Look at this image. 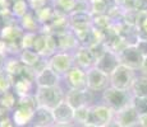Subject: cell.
Listing matches in <instances>:
<instances>
[{
	"label": "cell",
	"instance_id": "1",
	"mask_svg": "<svg viewBox=\"0 0 147 127\" xmlns=\"http://www.w3.org/2000/svg\"><path fill=\"white\" fill-rule=\"evenodd\" d=\"M37 102H36L35 94L27 95V97L18 98L16 108L13 109V121L17 125V127H22L32 121L33 113L37 108Z\"/></svg>",
	"mask_w": 147,
	"mask_h": 127
},
{
	"label": "cell",
	"instance_id": "2",
	"mask_svg": "<svg viewBox=\"0 0 147 127\" xmlns=\"http://www.w3.org/2000/svg\"><path fill=\"white\" fill-rule=\"evenodd\" d=\"M35 98L38 107H45L53 111L61 102L65 100V92L60 85L50 88H36Z\"/></svg>",
	"mask_w": 147,
	"mask_h": 127
},
{
	"label": "cell",
	"instance_id": "3",
	"mask_svg": "<svg viewBox=\"0 0 147 127\" xmlns=\"http://www.w3.org/2000/svg\"><path fill=\"white\" fill-rule=\"evenodd\" d=\"M132 99H133V95H132L131 90H121L109 86L102 92L104 104H106L114 112H118L132 104Z\"/></svg>",
	"mask_w": 147,
	"mask_h": 127
},
{
	"label": "cell",
	"instance_id": "4",
	"mask_svg": "<svg viewBox=\"0 0 147 127\" xmlns=\"http://www.w3.org/2000/svg\"><path fill=\"white\" fill-rule=\"evenodd\" d=\"M110 76V86L121 90H131V86L136 79V71L125 65H119Z\"/></svg>",
	"mask_w": 147,
	"mask_h": 127
},
{
	"label": "cell",
	"instance_id": "5",
	"mask_svg": "<svg viewBox=\"0 0 147 127\" xmlns=\"http://www.w3.org/2000/svg\"><path fill=\"white\" fill-rule=\"evenodd\" d=\"M115 112L106 104H92L88 109V117H87L86 125L104 127L109 122L114 120Z\"/></svg>",
	"mask_w": 147,
	"mask_h": 127
},
{
	"label": "cell",
	"instance_id": "6",
	"mask_svg": "<svg viewBox=\"0 0 147 127\" xmlns=\"http://www.w3.org/2000/svg\"><path fill=\"white\" fill-rule=\"evenodd\" d=\"M47 65L51 67L58 75L63 78L64 75L74 66V57L73 52H65V51H58L51 57L47 59Z\"/></svg>",
	"mask_w": 147,
	"mask_h": 127
},
{
	"label": "cell",
	"instance_id": "7",
	"mask_svg": "<svg viewBox=\"0 0 147 127\" xmlns=\"http://www.w3.org/2000/svg\"><path fill=\"white\" fill-rule=\"evenodd\" d=\"M33 51L38 53L41 57L49 59L55 52H58V43L54 35H46V33H37L33 43Z\"/></svg>",
	"mask_w": 147,
	"mask_h": 127
},
{
	"label": "cell",
	"instance_id": "8",
	"mask_svg": "<svg viewBox=\"0 0 147 127\" xmlns=\"http://www.w3.org/2000/svg\"><path fill=\"white\" fill-rule=\"evenodd\" d=\"M118 57H119V61L121 65H125V66L131 67L134 71L141 70L143 59H145L136 45H128L125 49H123L118 53Z\"/></svg>",
	"mask_w": 147,
	"mask_h": 127
},
{
	"label": "cell",
	"instance_id": "9",
	"mask_svg": "<svg viewBox=\"0 0 147 127\" xmlns=\"http://www.w3.org/2000/svg\"><path fill=\"white\" fill-rule=\"evenodd\" d=\"M110 86V76L100 71L97 67L87 70V88L94 92H104Z\"/></svg>",
	"mask_w": 147,
	"mask_h": 127
},
{
	"label": "cell",
	"instance_id": "10",
	"mask_svg": "<svg viewBox=\"0 0 147 127\" xmlns=\"http://www.w3.org/2000/svg\"><path fill=\"white\" fill-rule=\"evenodd\" d=\"M94 99L92 92L90 89L77 90V89H68L65 92V102L73 109L81 108V107L92 106L91 102Z\"/></svg>",
	"mask_w": 147,
	"mask_h": 127
},
{
	"label": "cell",
	"instance_id": "11",
	"mask_svg": "<svg viewBox=\"0 0 147 127\" xmlns=\"http://www.w3.org/2000/svg\"><path fill=\"white\" fill-rule=\"evenodd\" d=\"M61 79L67 84L68 89H77V90L88 89L87 88V71L76 66V65Z\"/></svg>",
	"mask_w": 147,
	"mask_h": 127
},
{
	"label": "cell",
	"instance_id": "12",
	"mask_svg": "<svg viewBox=\"0 0 147 127\" xmlns=\"http://www.w3.org/2000/svg\"><path fill=\"white\" fill-rule=\"evenodd\" d=\"M119 65H120V61H119V57H118V53L107 49L96 60L95 67H97L100 71L105 72L106 75H110Z\"/></svg>",
	"mask_w": 147,
	"mask_h": 127
},
{
	"label": "cell",
	"instance_id": "13",
	"mask_svg": "<svg viewBox=\"0 0 147 127\" xmlns=\"http://www.w3.org/2000/svg\"><path fill=\"white\" fill-rule=\"evenodd\" d=\"M140 118L141 116L138 114V112L134 109V107L132 104H129L128 107L120 109V111L115 112L114 120L121 127H137L140 126Z\"/></svg>",
	"mask_w": 147,
	"mask_h": 127
},
{
	"label": "cell",
	"instance_id": "14",
	"mask_svg": "<svg viewBox=\"0 0 147 127\" xmlns=\"http://www.w3.org/2000/svg\"><path fill=\"white\" fill-rule=\"evenodd\" d=\"M61 76L58 75L55 71L49 67L47 65L44 70L37 72L35 76V85L36 88H50V86H58L60 85Z\"/></svg>",
	"mask_w": 147,
	"mask_h": 127
},
{
	"label": "cell",
	"instance_id": "15",
	"mask_svg": "<svg viewBox=\"0 0 147 127\" xmlns=\"http://www.w3.org/2000/svg\"><path fill=\"white\" fill-rule=\"evenodd\" d=\"M56 43H58V51H65V52H74L81 46L77 36L73 31H65L63 33L55 35Z\"/></svg>",
	"mask_w": 147,
	"mask_h": 127
},
{
	"label": "cell",
	"instance_id": "16",
	"mask_svg": "<svg viewBox=\"0 0 147 127\" xmlns=\"http://www.w3.org/2000/svg\"><path fill=\"white\" fill-rule=\"evenodd\" d=\"M73 57H74V65L83 70H88L95 66L96 59L92 55L90 47L86 46H80L77 50L73 52Z\"/></svg>",
	"mask_w": 147,
	"mask_h": 127
},
{
	"label": "cell",
	"instance_id": "17",
	"mask_svg": "<svg viewBox=\"0 0 147 127\" xmlns=\"http://www.w3.org/2000/svg\"><path fill=\"white\" fill-rule=\"evenodd\" d=\"M53 114L58 125H72L74 122V109L65 100L53 109Z\"/></svg>",
	"mask_w": 147,
	"mask_h": 127
},
{
	"label": "cell",
	"instance_id": "18",
	"mask_svg": "<svg viewBox=\"0 0 147 127\" xmlns=\"http://www.w3.org/2000/svg\"><path fill=\"white\" fill-rule=\"evenodd\" d=\"M31 122H32V127H53L55 125V118L51 109L37 107Z\"/></svg>",
	"mask_w": 147,
	"mask_h": 127
},
{
	"label": "cell",
	"instance_id": "19",
	"mask_svg": "<svg viewBox=\"0 0 147 127\" xmlns=\"http://www.w3.org/2000/svg\"><path fill=\"white\" fill-rule=\"evenodd\" d=\"M33 86H35V80L27 78V76L22 75V76H18V78L13 79V88L12 89L18 98L35 94Z\"/></svg>",
	"mask_w": 147,
	"mask_h": 127
},
{
	"label": "cell",
	"instance_id": "20",
	"mask_svg": "<svg viewBox=\"0 0 147 127\" xmlns=\"http://www.w3.org/2000/svg\"><path fill=\"white\" fill-rule=\"evenodd\" d=\"M18 24L24 32L27 33H40L42 25L38 22L37 17H36L35 12L30 10L23 18H21L18 21Z\"/></svg>",
	"mask_w": 147,
	"mask_h": 127
},
{
	"label": "cell",
	"instance_id": "21",
	"mask_svg": "<svg viewBox=\"0 0 147 127\" xmlns=\"http://www.w3.org/2000/svg\"><path fill=\"white\" fill-rule=\"evenodd\" d=\"M18 56H19L21 63L23 64L24 66L30 67V69H32V70L35 69V67L38 65V63L44 59L33 50H22Z\"/></svg>",
	"mask_w": 147,
	"mask_h": 127
},
{
	"label": "cell",
	"instance_id": "22",
	"mask_svg": "<svg viewBox=\"0 0 147 127\" xmlns=\"http://www.w3.org/2000/svg\"><path fill=\"white\" fill-rule=\"evenodd\" d=\"M78 0H53V7L55 12L60 15L69 17L74 12V8L77 5Z\"/></svg>",
	"mask_w": 147,
	"mask_h": 127
},
{
	"label": "cell",
	"instance_id": "23",
	"mask_svg": "<svg viewBox=\"0 0 147 127\" xmlns=\"http://www.w3.org/2000/svg\"><path fill=\"white\" fill-rule=\"evenodd\" d=\"M17 103H18V97L16 95V93L13 90H9V92H5L0 94V109L4 113H7L9 111L13 112Z\"/></svg>",
	"mask_w": 147,
	"mask_h": 127
},
{
	"label": "cell",
	"instance_id": "24",
	"mask_svg": "<svg viewBox=\"0 0 147 127\" xmlns=\"http://www.w3.org/2000/svg\"><path fill=\"white\" fill-rule=\"evenodd\" d=\"M26 69L23 64L21 63L19 57H10V59H7V63H5V69L4 71L7 72L8 75H10L12 78H18V76L22 75L23 70Z\"/></svg>",
	"mask_w": 147,
	"mask_h": 127
},
{
	"label": "cell",
	"instance_id": "25",
	"mask_svg": "<svg viewBox=\"0 0 147 127\" xmlns=\"http://www.w3.org/2000/svg\"><path fill=\"white\" fill-rule=\"evenodd\" d=\"M131 93L133 97L147 98V76H136L133 84L131 86Z\"/></svg>",
	"mask_w": 147,
	"mask_h": 127
},
{
	"label": "cell",
	"instance_id": "26",
	"mask_svg": "<svg viewBox=\"0 0 147 127\" xmlns=\"http://www.w3.org/2000/svg\"><path fill=\"white\" fill-rule=\"evenodd\" d=\"M35 14H36V17H37L40 24L41 25H46V24H49L54 18H55L56 12H55V9H54L53 3H51V4H49V5H46V7L41 8V9L36 10Z\"/></svg>",
	"mask_w": 147,
	"mask_h": 127
},
{
	"label": "cell",
	"instance_id": "27",
	"mask_svg": "<svg viewBox=\"0 0 147 127\" xmlns=\"http://www.w3.org/2000/svg\"><path fill=\"white\" fill-rule=\"evenodd\" d=\"M30 10L31 9L28 0H16V1H12V4H10V13H12L13 18H23Z\"/></svg>",
	"mask_w": 147,
	"mask_h": 127
},
{
	"label": "cell",
	"instance_id": "28",
	"mask_svg": "<svg viewBox=\"0 0 147 127\" xmlns=\"http://www.w3.org/2000/svg\"><path fill=\"white\" fill-rule=\"evenodd\" d=\"M138 41H147V14L138 13L137 22H136Z\"/></svg>",
	"mask_w": 147,
	"mask_h": 127
},
{
	"label": "cell",
	"instance_id": "29",
	"mask_svg": "<svg viewBox=\"0 0 147 127\" xmlns=\"http://www.w3.org/2000/svg\"><path fill=\"white\" fill-rule=\"evenodd\" d=\"M132 106L134 107V109L138 112V114L147 116V98H141V97H133L132 99Z\"/></svg>",
	"mask_w": 147,
	"mask_h": 127
},
{
	"label": "cell",
	"instance_id": "30",
	"mask_svg": "<svg viewBox=\"0 0 147 127\" xmlns=\"http://www.w3.org/2000/svg\"><path fill=\"white\" fill-rule=\"evenodd\" d=\"M13 88V78L8 75L5 71L0 72V94L5 92H9Z\"/></svg>",
	"mask_w": 147,
	"mask_h": 127
},
{
	"label": "cell",
	"instance_id": "31",
	"mask_svg": "<svg viewBox=\"0 0 147 127\" xmlns=\"http://www.w3.org/2000/svg\"><path fill=\"white\" fill-rule=\"evenodd\" d=\"M88 109H90V107H87V106L74 109V122L82 126L86 125L87 117H88Z\"/></svg>",
	"mask_w": 147,
	"mask_h": 127
},
{
	"label": "cell",
	"instance_id": "32",
	"mask_svg": "<svg viewBox=\"0 0 147 127\" xmlns=\"http://www.w3.org/2000/svg\"><path fill=\"white\" fill-rule=\"evenodd\" d=\"M37 33H27L24 32L23 37H22V50H32L33 49V43Z\"/></svg>",
	"mask_w": 147,
	"mask_h": 127
},
{
	"label": "cell",
	"instance_id": "33",
	"mask_svg": "<svg viewBox=\"0 0 147 127\" xmlns=\"http://www.w3.org/2000/svg\"><path fill=\"white\" fill-rule=\"evenodd\" d=\"M51 1L53 0H28V4H30V9L32 12H36V10L51 4Z\"/></svg>",
	"mask_w": 147,
	"mask_h": 127
},
{
	"label": "cell",
	"instance_id": "34",
	"mask_svg": "<svg viewBox=\"0 0 147 127\" xmlns=\"http://www.w3.org/2000/svg\"><path fill=\"white\" fill-rule=\"evenodd\" d=\"M136 12L147 14V0H136Z\"/></svg>",
	"mask_w": 147,
	"mask_h": 127
},
{
	"label": "cell",
	"instance_id": "35",
	"mask_svg": "<svg viewBox=\"0 0 147 127\" xmlns=\"http://www.w3.org/2000/svg\"><path fill=\"white\" fill-rule=\"evenodd\" d=\"M0 127H17V125L14 123L13 118L8 117V116L5 114L0 118Z\"/></svg>",
	"mask_w": 147,
	"mask_h": 127
},
{
	"label": "cell",
	"instance_id": "36",
	"mask_svg": "<svg viewBox=\"0 0 147 127\" xmlns=\"http://www.w3.org/2000/svg\"><path fill=\"white\" fill-rule=\"evenodd\" d=\"M136 46H137V49L141 51L143 57H147V41H137Z\"/></svg>",
	"mask_w": 147,
	"mask_h": 127
},
{
	"label": "cell",
	"instance_id": "37",
	"mask_svg": "<svg viewBox=\"0 0 147 127\" xmlns=\"http://www.w3.org/2000/svg\"><path fill=\"white\" fill-rule=\"evenodd\" d=\"M5 63H7V55L5 53H0V72L4 71Z\"/></svg>",
	"mask_w": 147,
	"mask_h": 127
},
{
	"label": "cell",
	"instance_id": "38",
	"mask_svg": "<svg viewBox=\"0 0 147 127\" xmlns=\"http://www.w3.org/2000/svg\"><path fill=\"white\" fill-rule=\"evenodd\" d=\"M140 71H142V75L147 76V57L143 59V63H142V66H141Z\"/></svg>",
	"mask_w": 147,
	"mask_h": 127
},
{
	"label": "cell",
	"instance_id": "39",
	"mask_svg": "<svg viewBox=\"0 0 147 127\" xmlns=\"http://www.w3.org/2000/svg\"><path fill=\"white\" fill-rule=\"evenodd\" d=\"M140 127H147V116H142L140 118Z\"/></svg>",
	"mask_w": 147,
	"mask_h": 127
},
{
	"label": "cell",
	"instance_id": "40",
	"mask_svg": "<svg viewBox=\"0 0 147 127\" xmlns=\"http://www.w3.org/2000/svg\"><path fill=\"white\" fill-rule=\"evenodd\" d=\"M104 127H121V126H120L119 123H118V122H117V121H115V120H113L111 122H109V123H107L106 126H104Z\"/></svg>",
	"mask_w": 147,
	"mask_h": 127
},
{
	"label": "cell",
	"instance_id": "41",
	"mask_svg": "<svg viewBox=\"0 0 147 127\" xmlns=\"http://www.w3.org/2000/svg\"><path fill=\"white\" fill-rule=\"evenodd\" d=\"M124 1H125V0H114V4H115V5H117V7H118V8H120V7H121V5H123V4H124Z\"/></svg>",
	"mask_w": 147,
	"mask_h": 127
},
{
	"label": "cell",
	"instance_id": "42",
	"mask_svg": "<svg viewBox=\"0 0 147 127\" xmlns=\"http://www.w3.org/2000/svg\"><path fill=\"white\" fill-rule=\"evenodd\" d=\"M53 127H76V126H73V125H58V123H55Z\"/></svg>",
	"mask_w": 147,
	"mask_h": 127
},
{
	"label": "cell",
	"instance_id": "43",
	"mask_svg": "<svg viewBox=\"0 0 147 127\" xmlns=\"http://www.w3.org/2000/svg\"><path fill=\"white\" fill-rule=\"evenodd\" d=\"M83 127H97V126H91V125H84Z\"/></svg>",
	"mask_w": 147,
	"mask_h": 127
},
{
	"label": "cell",
	"instance_id": "44",
	"mask_svg": "<svg viewBox=\"0 0 147 127\" xmlns=\"http://www.w3.org/2000/svg\"><path fill=\"white\" fill-rule=\"evenodd\" d=\"M86 1H91V0H86Z\"/></svg>",
	"mask_w": 147,
	"mask_h": 127
}]
</instances>
